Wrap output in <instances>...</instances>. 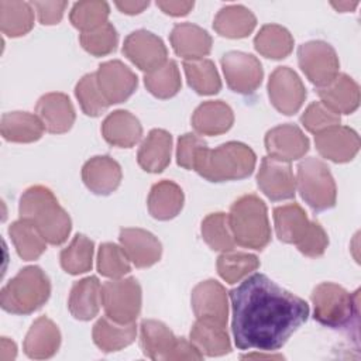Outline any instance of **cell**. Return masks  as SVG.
<instances>
[{
  "label": "cell",
  "mask_w": 361,
  "mask_h": 361,
  "mask_svg": "<svg viewBox=\"0 0 361 361\" xmlns=\"http://www.w3.org/2000/svg\"><path fill=\"white\" fill-rule=\"evenodd\" d=\"M123 54L147 73L168 61V49L164 41L147 30H137L128 34L123 44Z\"/></svg>",
  "instance_id": "obj_13"
},
{
  "label": "cell",
  "mask_w": 361,
  "mask_h": 361,
  "mask_svg": "<svg viewBox=\"0 0 361 361\" xmlns=\"http://www.w3.org/2000/svg\"><path fill=\"white\" fill-rule=\"evenodd\" d=\"M259 267V259L254 254L241 251H223L217 258V272L227 283H237Z\"/></svg>",
  "instance_id": "obj_41"
},
{
  "label": "cell",
  "mask_w": 361,
  "mask_h": 361,
  "mask_svg": "<svg viewBox=\"0 0 361 361\" xmlns=\"http://www.w3.org/2000/svg\"><path fill=\"white\" fill-rule=\"evenodd\" d=\"M51 295L45 272L35 265L23 268L0 292L1 307L13 314H30L42 307Z\"/></svg>",
  "instance_id": "obj_5"
},
{
  "label": "cell",
  "mask_w": 361,
  "mask_h": 361,
  "mask_svg": "<svg viewBox=\"0 0 361 361\" xmlns=\"http://www.w3.org/2000/svg\"><path fill=\"white\" fill-rule=\"evenodd\" d=\"M131 269L130 259L123 247L114 243H104L97 252V271L107 278L118 279Z\"/></svg>",
  "instance_id": "obj_45"
},
{
  "label": "cell",
  "mask_w": 361,
  "mask_h": 361,
  "mask_svg": "<svg viewBox=\"0 0 361 361\" xmlns=\"http://www.w3.org/2000/svg\"><path fill=\"white\" fill-rule=\"evenodd\" d=\"M8 234L17 250V254L24 261L37 259L47 250V241L41 233L32 223L24 219L11 223L8 227Z\"/></svg>",
  "instance_id": "obj_36"
},
{
  "label": "cell",
  "mask_w": 361,
  "mask_h": 361,
  "mask_svg": "<svg viewBox=\"0 0 361 361\" xmlns=\"http://www.w3.org/2000/svg\"><path fill=\"white\" fill-rule=\"evenodd\" d=\"M300 121L307 131L319 134L330 127L338 126L341 117L330 107H327L323 102H313L303 111Z\"/></svg>",
  "instance_id": "obj_47"
},
{
  "label": "cell",
  "mask_w": 361,
  "mask_h": 361,
  "mask_svg": "<svg viewBox=\"0 0 361 361\" xmlns=\"http://www.w3.org/2000/svg\"><path fill=\"white\" fill-rule=\"evenodd\" d=\"M314 319L331 329L345 327L358 316V290L347 292L333 282L319 283L312 292Z\"/></svg>",
  "instance_id": "obj_7"
},
{
  "label": "cell",
  "mask_w": 361,
  "mask_h": 361,
  "mask_svg": "<svg viewBox=\"0 0 361 361\" xmlns=\"http://www.w3.org/2000/svg\"><path fill=\"white\" fill-rule=\"evenodd\" d=\"M94 244L83 234H76L71 244L61 251V267L71 275L85 274L92 269Z\"/></svg>",
  "instance_id": "obj_39"
},
{
  "label": "cell",
  "mask_w": 361,
  "mask_h": 361,
  "mask_svg": "<svg viewBox=\"0 0 361 361\" xmlns=\"http://www.w3.org/2000/svg\"><path fill=\"white\" fill-rule=\"evenodd\" d=\"M118 238L128 259L137 268H148L161 259L162 245L152 233L142 228H121Z\"/></svg>",
  "instance_id": "obj_19"
},
{
  "label": "cell",
  "mask_w": 361,
  "mask_h": 361,
  "mask_svg": "<svg viewBox=\"0 0 361 361\" xmlns=\"http://www.w3.org/2000/svg\"><path fill=\"white\" fill-rule=\"evenodd\" d=\"M75 94H76V99L79 100V104L83 113L90 117L100 116L110 106L99 89L96 73L85 75L78 82L75 87Z\"/></svg>",
  "instance_id": "obj_44"
},
{
  "label": "cell",
  "mask_w": 361,
  "mask_h": 361,
  "mask_svg": "<svg viewBox=\"0 0 361 361\" xmlns=\"http://www.w3.org/2000/svg\"><path fill=\"white\" fill-rule=\"evenodd\" d=\"M319 154L333 162L343 164L351 161L360 149L358 134L345 126L330 127L314 137Z\"/></svg>",
  "instance_id": "obj_18"
},
{
  "label": "cell",
  "mask_w": 361,
  "mask_h": 361,
  "mask_svg": "<svg viewBox=\"0 0 361 361\" xmlns=\"http://www.w3.org/2000/svg\"><path fill=\"white\" fill-rule=\"evenodd\" d=\"M102 134L110 145L131 148L141 140L142 127L140 120L130 111L116 110L104 118Z\"/></svg>",
  "instance_id": "obj_25"
},
{
  "label": "cell",
  "mask_w": 361,
  "mask_h": 361,
  "mask_svg": "<svg viewBox=\"0 0 361 361\" xmlns=\"http://www.w3.org/2000/svg\"><path fill=\"white\" fill-rule=\"evenodd\" d=\"M141 286L134 278H118L102 285V305L111 320L130 324L141 312Z\"/></svg>",
  "instance_id": "obj_9"
},
{
  "label": "cell",
  "mask_w": 361,
  "mask_h": 361,
  "mask_svg": "<svg viewBox=\"0 0 361 361\" xmlns=\"http://www.w3.org/2000/svg\"><path fill=\"white\" fill-rule=\"evenodd\" d=\"M296 185L302 199L316 212L336 204L337 188L329 166L319 158H306L298 165Z\"/></svg>",
  "instance_id": "obj_8"
},
{
  "label": "cell",
  "mask_w": 361,
  "mask_h": 361,
  "mask_svg": "<svg viewBox=\"0 0 361 361\" xmlns=\"http://www.w3.org/2000/svg\"><path fill=\"white\" fill-rule=\"evenodd\" d=\"M192 309L197 319L213 320L227 326L228 302L221 283L207 279L197 283L192 290Z\"/></svg>",
  "instance_id": "obj_17"
},
{
  "label": "cell",
  "mask_w": 361,
  "mask_h": 361,
  "mask_svg": "<svg viewBox=\"0 0 361 361\" xmlns=\"http://www.w3.org/2000/svg\"><path fill=\"white\" fill-rule=\"evenodd\" d=\"M137 336L135 323L121 324L110 317L104 316L96 322L93 326L92 337L94 344L103 353H113L123 350L124 347L134 343Z\"/></svg>",
  "instance_id": "obj_31"
},
{
  "label": "cell",
  "mask_w": 361,
  "mask_h": 361,
  "mask_svg": "<svg viewBox=\"0 0 361 361\" xmlns=\"http://www.w3.org/2000/svg\"><path fill=\"white\" fill-rule=\"evenodd\" d=\"M298 61L302 72L317 87L327 86L338 75V56L324 41H309L299 47Z\"/></svg>",
  "instance_id": "obj_10"
},
{
  "label": "cell",
  "mask_w": 361,
  "mask_h": 361,
  "mask_svg": "<svg viewBox=\"0 0 361 361\" xmlns=\"http://www.w3.org/2000/svg\"><path fill=\"white\" fill-rule=\"evenodd\" d=\"M254 47L265 58L283 59L293 49V37L282 25L265 24L255 35Z\"/></svg>",
  "instance_id": "obj_35"
},
{
  "label": "cell",
  "mask_w": 361,
  "mask_h": 361,
  "mask_svg": "<svg viewBox=\"0 0 361 361\" xmlns=\"http://www.w3.org/2000/svg\"><path fill=\"white\" fill-rule=\"evenodd\" d=\"M61 345L58 326L48 317H38L24 338V353L34 360L51 358Z\"/></svg>",
  "instance_id": "obj_23"
},
{
  "label": "cell",
  "mask_w": 361,
  "mask_h": 361,
  "mask_svg": "<svg viewBox=\"0 0 361 361\" xmlns=\"http://www.w3.org/2000/svg\"><path fill=\"white\" fill-rule=\"evenodd\" d=\"M169 38L175 54L185 61L203 59L212 51L213 41L209 32L192 23L176 24Z\"/></svg>",
  "instance_id": "obj_22"
},
{
  "label": "cell",
  "mask_w": 361,
  "mask_h": 361,
  "mask_svg": "<svg viewBox=\"0 0 361 361\" xmlns=\"http://www.w3.org/2000/svg\"><path fill=\"white\" fill-rule=\"evenodd\" d=\"M257 183L261 192L274 202L293 199L296 193V179L289 162L272 157L262 158Z\"/></svg>",
  "instance_id": "obj_14"
},
{
  "label": "cell",
  "mask_w": 361,
  "mask_h": 361,
  "mask_svg": "<svg viewBox=\"0 0 361 361\" xmlns=\"http://www.w3.org/2000/svg\"><path fill=\"white\" fill-rule=\"evenodd\" d=\"M317 94L337 114H351L360 104V87L345 73H338L327 86L319 87Z\"/></svg>",
  "instance_id": "obj_24"
},
{
  "label": "cell",
  "mask_w": 361,
  "mask_h": 361,
  "mask_svg": "<svg viewBox=\"0 0 361 361\" xmlns=\"http://www.w3.org/2000/svg\"><path fill=\"white\" fill-rule=\"evenodd\" d=\"M149 6V1H116V7L128 16L140 14L144 8Z\"/></svg>",
  "instance_id": "obj_52"
},
{
  "label": "cell",
  "mask_w": 361,
  "mask_h": 361,
  "mask_svg": "<svg viewBox=\"0 0 361 361\" xmlns=\"http://www.w3.org/2000/svg\"><path fill=\"white\" fill-rule=\"evenodd\" d=\"M102 305V286L96 276H87L73 283L68 307L71 314L78 320L93 319Z\"/></svg>",
  "instance_id": "obj_28"
},
{
  "label": "cell",
  "mask_w": 361,
  "mask_h": 361,
  "mask_svg": "<svg viewBox=\"0 0 361 361\" xmlns=\"http://www.w3.org/2000/svg\"><path fill=\"white\" fill-rule=\"evenodd\" d=\"M171 149L172 135L162 128H154L140 145L137 154L138 165L145 172H162L171 162Z\"/></svg>",
  "instance_id": "obj_26"
},
{
  "label": "cell",
  "mask_w": 361,
  "mask_h": 361,
  "mask_svg": "<svg viewBox=\"0 0 361 361\" xmlns=\"http://www.w3.org/2000/svg\"><path fill=\"white\" fill-rule=\"evenodd\" d=\"M257 25L255 16L241 4H231L220 8L213 21L217 34L226 38H244Z\"/></svg>",
  "instance_id": "obj_32"
},
{
  "label": "cell",
  "mask_w": 361,
  "mask_h": 361,
  "mask_svg": "<svg viewBox=\"0 0 361 361\" xmlns=\"http://www.w3.org/2000/svg\"><path fill=\"white\" fill-rule=\"evenodd\" d=\"M190 341L202 354L209 357L224 355L231 350L226 326L213 320L197 319L190 330Z\"/></svg>",
  "instance_id": "obj_29"
},
{
  "label": "cell",
  "mask_w": 361,
  "mask_h": 361,
  "mask_svg": "<svg viewBox=\"0 0 361 361\" xmlns=\"http://www.w3.org/2000/svg\"><path fill=\"white\" fill-rule=\"evenodd\" d=\"M329 245V237L324 228L317 221H310V226L303 238L296 244L298 250L310 258H316L324 254Z\"/></svg>",
  "instance_id": "obj_49"
},
{
  "label": "cell",
  "mask_w": 361,
  "mask_h": 361,
  "mask_svg": "<svg viewBox=\"0 0 361 361\" xmlns=\"http://www.w3.org/2000/svg\"><path fill=\"white\" fill-rule=\"evenodd\" d=\"M18 212L20 219L32 223L47 243L61 245L66 241L72 228L71 217L48 188H28L20 197Z\"/></svg>",
  "instance_id": "obj_2"
},
{
  "label": "cell",
  "mask_w": 361,
  "mask_h": 361,
  "mask_svg": "<svg viewBox=\"0 0 361 361\" xmlns=\"http://www.w3.org/2000/svg\"><path fill=\"white\" fill-rule=\"evenodd\" d=\"M123 173L117 161L109 155L90 158L82 168V179L86 188L96 195L113 193L121 182Z\"/></svg>",
  "instance_id": "obj_21"
},
{
  "label": "cell",
  "mask_w": 361,
  "mask_h": 361,
  "mask_svg": "<svg viewBox=\"0 0 361 361\" xmlns=\"http://www.w3.org/2000/svg\"><path fill=\"white\" fill-rule=\"evenodd\" d=\"M17 355V347L14 341L8 340L7 337H1V350H0V360L10 361L14 360Z\"/></svg>",
  "instance_id": "obj_53"
},
{
  "label": "cell",
  "mask_w": 361,
  "mask_h": 361,
  "mask_svg": "<svg viewBox=\"0 0 361 361\" xmlns=\"http://www.w3.org/2000/svg\"><path fill=\"white\" fill-rule=\"evenodd\" d=\"M309 138L295 124L276 126L265 135L268 157L285 162L302 158L309 151Z\"/></svg>",
  "instance_id": "obj_16"
},
{
  "label": "cell",
  "mask_w": 361,
  "mask_h": 361,
  "mask_svg": "<svg viewBox=\"0 0 361 361\" xmlns=\"http://www.w3.org/2000/svg\"><path fill=\"white\" fill-rule=\"evenodd\" d=\"M207 144L196 134L186 133L179 137L178 147H176V162L179 166L185 169H193L195 162L203 148H206Z\"/></svg>",
  "instance_id": "obj_48"
},
{
  "label": "cell",
  "mask_w": 361,
  "mask_h": 361,
  "mask_svg": "<svg viewBox=\"0 0 361 361\" xmlns=\"http://www.w3.org/2000/svg\"><path fill=\"white\" fill-rule=\"evenodd\" d=\"M274 223L278 238L286 244L295 245L303 238L310 226V220L298 203L275 207Z\"/></svg>",
  "instance_id": "obj_34"
},
{
  "label": "cell",
  "mask_w": 361,
  "mask_h": 361,
  "mask_svg": "<svg viewBox=\"0 0 361 361\" xmlns=\"http://www.w3.org/2000/svg\"><path fill=\"white\" fill-rule=\"evenodd\" d=\"M144 83L147 90L158 99H169L175 96L182 86L176 62L169 59L155 71L145 73Z\"/></svg>",
  "instance_id": "obj_40"
},
{
  "label": "cell",
  "mask_w": 361,
  "mask_h": 361,
  "mask_svg": "<svg viewBox=\"0 0 361 361\" xmlns=\"http://www.w3.org/2000/svg\"><path fill=\"white\" fill-rule=\"evenodd\" d=\"M268 96L279 113L292 116L302 107L306 99V89L293 69L278 66L269 76Z\"/></svg>",
  "instance_id": "obj_12"
},
{
  "label": "cell",
  "mask_w": 361,
  "mask_h": 361,
  "mask_svg": "<svg viewBox=\"0 0 361 361\" xmlns=\"http://www.w3.org/2000/svg\"><path fill=\"white\" fill-rule=\"evenodd\" d=\"M237 348L276 351L309 316V305L264 274H254L228 292Z\"/></svg>",
  "instance_id": "obj_1"
},
{
  "label": "cell",
  "mask_w": 361,
  "mask_h": 361,
  "mask_svg": "<svg viewBox=\"0 0 361 361\" xmlns=\"http://www.w3.org/2000/svg\"><path fill=\"white\" fill-rule=\"evenodd\" d=\"M79 42L83 49L90 55L104 56L116 49V45L118 42V34L113 24L106 23L93 31L82 32L79 35Z\"/></svg>",
  "instance_id": "obj_46"
},
{
  "label": "cell",
  "mask_w": 361,
  "mask_h": 361,
  "mask_svg": "<svg viewBox=\"0 0 361 361\" xmlns=\"http://www.w3.org/2000/svg\"><path fill=\"white\" fill-rule=\"evenodd\" d=\"M255 161L257 157L248 145L230 141L214 149L203 148L195 162L193 171L209 182L238 180L252 173Z\"/></svg>",
  "instance_id": "obj_3"
},
{
  "label": "cell",
  "mask_w": 361,
  "mask_h": 361,
  "mask_svg": "<svg viewBox=\"0 0 361 361\" xmlns=\"http://www.w3.org/2000/svg\"><path fill=\"white\" fill-rule=\"evenodd\" d=\"M221 68L228 87L235 93L251 94L262 82V65L251 54L227 52L221 58Z\"/></svg>",
  "instance_id": "obj_11"
},
{
  "label": "cell",
  "mask_w": 361,
  "mask_h": 361,
  "mask_svg": "<svg viewBox=\"0 0 361 361\" xmlns=\"http://www.w3.org/2000/svg\"><path fill=\"white\" fill-rule=\"evenodd\" d=\"M234 114L231 107L221 100L202 103L192 116L193 128L202 135H219L233 126Z\"/></svg>",
  "instance_id": "obj_27"
},
{
  "label": "cell",
  "mask_w": 361,
  "mask_h": 361,
  "mask_svg": "<svg viewBox=\"0 0 361 361\" xmlns=\"http://www.w3.org/2000/svg\"><path fill=\"white\" fill-rule=\"evenodd\" d=\"M157 6L169 16L173 17H182L189 14V11L193 8L195 3L193 1H157Z\"/></svg>",
  "instance_id": "obj_51"
},
{
  "label": "cell",
  "mask_w": 361,
  "mask_h": 361,
  "mask_svg": "<svg viewBox=\"0 0 361 361\" xmlns=\"http://www.w3.org/2000/svg\"><path fill=\"white\" fill-rule=\"evenodd\" d=\"M0 131L11 142H34L42 137L44 124L38 116L28 111H11L1 117Z\"/></svg>",
  "instance_id": "obj_33"
},
{
  "label": "cell",
  "mask_w": 361,
  "mask_h": 361,
  "mask_svg": "<svg viewBox=\"0 0 361 361\" xmlns=\"http://www.w3.org/2000/svg\"><path fill=\"white\" fill-rule=\"evenodd\" d=\"M140 344L145 357L155 361L202 360L203 354L192 341L178 338L172 330L158 320H142L140 326Z\"/></svg>",
  "instance_id": "obj_6"
},
{
  "label": "cell",
  "mask_w": 361,
  "mask_h": 361,
  "mask_svg": "<svg viewBox=\"0 0 361 361\" xmlns=\"http://www.w3.org/2000/svg\"><path fill=\"white\" fill-rule=\"evenodd\" d=\"M183 200V192L179 185L172 180H161L151 188L147 204L154 219L171 220L182 210Z\"/></svg>",
  "instance_id": "obj_30"
},
{
  "label": "cell",
  "mask_w": 361,
  "mask_h": 361,
  "mask_svg": "<svg viewBox=\"0 0 361 361\" xmlns=\"http://www.w3.org/2000/svg\"><path fill=\"white\" fill-rule=\"evenodd\" d=\"M35 111L44 128L52 134L66 133L75 123V109L65 93L52 92L41 96Z\"/></svg>",
  "instance_id": "obj_20"
},
{
  "label": "cell",
  "mask_w": 361,
  "mask_h": 361,
  "mask_svg": "<svg viewBox=\"0 0 361 361\" xmlns=\"http://www.w3.org/2000/svg\"><path fill=\"white\" fill-rule=\"evenodd\" d=\"M109 13L106 1H78L71 10L69 20L75 28L89 32L106 24Z\"/></svg>",
  "instance_id": "obj_43"
},
{
  "label": "cell",
  "mask_w": 361,
  "mask_h": 361,
  "mask_svg": "<svg viewBox=\"0 0 361 361\" xmlns=\"http://www.w3.org/2000/svg\"><path fill=\"white\" fill-rule=\"evenodd\" d=\"M183 71L189 86L199 94H216L221 89L220 76L210 59L185 61Z\"/></svg>",
  "instance_id": "obj_38"
},
{
  "label": "cell",
  "mask_w": 361,
  "mask_h": 361,
  "mask_svg": "<svg viewBox=\"0 0 361 361\" xmlns=\"http://www.w3.org/2000/svg\"><path fill=\"white\" fill-rule=\"evenodd\" d=\"M66 1H34L32 7L37 10L38 20L44 25H54L62 20L66 8Z\"/></svg>",
  "instance_id": "obj_50"
},
{
  "label": "cell",
  "mask_w": 361,
  "mask_h": 361,
  "mask_svg": "<svg viewBox=\"0 0 361 361\" xmlns=\"http://www.w3.org/2000/svg\"><path fill=\"white\" fill-rule=\"evenodd\" d=\"M34 25V11L25 1H0V28L1 32L16 38L25 35Z\"/></svg>",
  "instance_id": "obj_37"
},
{
  "label": "cell",
  "mask_w": 361,
  "mask_h": 361,
  "mask_svg": "<svg viewBox=\"0 0 361 361\" xmlns=\"http://www.w3.org/2000/svg\"><path fill=\"white\" fill-rule=\"evenodd\" d=\"M243 358H265V360H282L283 357L282 355H275V354H259V353H255V354H247L244 355Z\"/></svg>",
  "instance_id": "obj_55"
},
{
  "label": "cell",
  "mask_w": 361,
  "mask_h": 361,
  "mask_svg": "<svg viewBox=\"0 0 361 361\" xmlns=\"http://www.w3.org/2000/svg\"><path fill=\"white\" fill-rule=\"evenodd\" d=\"M96 79L109 104L126 102L135 92L138 85L135 73L117 59L103 62L96 72Z\"/></svg>",
  "instance_id": "obj_15"
},
{
  "label": "cell",
  "mask_w": 361,
  "mask_h": 361,
  "mask_svg": "<svg viewBox=\"0 0 361 361\" xmlns=\"http://www.w3.org/2000/svg\"><path fill=\"white\" fill-rule=\"evenodd\" d=\"M228 226L235 244L241 247L261 251L271 241L267 206L255 195H244L231 204Z\"/></svg>",
  "instance_id": "obj_4"
},
{
  "label": "cell",
  "mask_w": 361,
  "mask_h": 361,
  "mask_svg": "<svg viewBox=\"0 0 361 361\" xmlns=\"http://www.w3.org/2000/svg\"><path fill=\"white\" fill-rule=\"evenodd\" d=\"M202 237L213 251H228L234 248V238L228 226V216L212 213L202 221Z\"/></svg>",
  "instance_id": "obj_42"
},
{
  "label": "cell",
  "mask_w": 361,
  "mask_h": 361,
  "mask_svg": "<svg viewBox=\"0 0 361 361\" xmlns=\"http://www.w3.org/2000/svg\"><path fill=\"white\" fill-rule=\"evenodd\" d=\"M331 6H333L336 10L341 11V13H345V11H353V10L358 6V1H353V3H350V1H338V3L333 1Z\"/></svg>",
  "instance_id": "obj_54"
}]
</instances>
